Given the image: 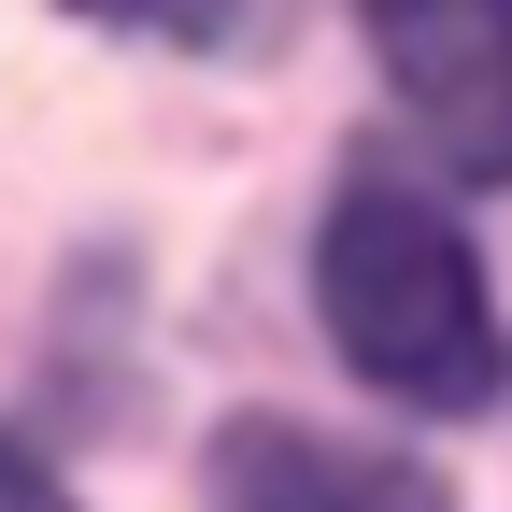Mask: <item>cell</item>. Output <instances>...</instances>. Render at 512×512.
Returning a JSON list of instances; mask_svg holds the SVG:
<instances>
[{"label": "cell", "instance_id": "cell-4", "mask_svg": "<svg viewBox=\"0 0 512 512\" xmlns=\"http://www.w3.org/2000/svg\"><path fill=\"white\" fill-rule=\"evenodd\" d=\"M86 15H114V29H171V43H242L256 0H86Z\"/></svg>", "mask_w": 512, "mask_h": 512}, {"label": "cell", "instance_id": "cell-5", "mask_svg": "<svg viewBox=\"0 0 512 512\" xmlns=\"http://www.w3.org/2000/svg\"><path fill=\"white\" fill-rule=\"evenodd\" d=\"M0 512H72V484H57L29 441H0Z\"/></svg>", "mask_w": 512, "mask_h": 512}, {"label": "cell", "instance_id": "cell-2", "mask_svg": "<svg viewBox=\"0 0 512 512\" xmlns=\"http://www.w3.org/2000/svg\"><path fill=\"white\" fill-rule=\"evenodd\" d=\"M370 57L441 171L512 185V0H370Z\"/></svg>", "mask_w": 512, "mask_h": 512}, {"label": "cell", "instance_id": "cell-1", "mask_svg": "<svg viewBox=\"0 0 512 512\" xmlns=\"http://www.w3.org/2000/svg\"><path fill=\"white\" fill-rule=\"evenodd\" d=\"M313 313H328V342L356 356V384H384L399 413H484L512 384L484 256H470V228L441 200H413V185H342L328 200Z\"/></svg>", "mask_w": 512, "mask_h": 512}, {"label": "cell", "instance_id": "cell-3", "mask_svg": "<svg viewBox=\"0 0 512 512\" xmlns=\"http://www.w3.org/2000/svg\"><path fill=\"white\" fill-rule=\"evenodd\" d=\"M214 512H441V484L413 456H356V441H328V427L242 413L214 441Z\"/></svg>", "mask_w": 512, "mask_h": 512}]
</instances>
